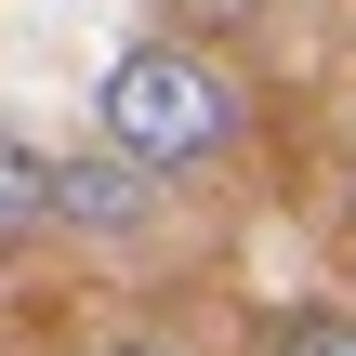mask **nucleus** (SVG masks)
I'll list each match as a JSON object with an SVG mask.
<instances>
[{
	"label": "nucleus",
	"instance_id": "f257e3e1",
	"mask_svg": "<svg viewBox=\"0 0 356 356\" xmlns=\"http://www.w3.org/2000/svg\"><path fill=\"white\" fill-rule=\"evenodd\" d=\"M92 119H106L119 159H145V172L172 185V172H211V159L251 132V92H238V66H225L211 40H119L106 79H92Z\"/></svg>",
	"mask_w": 356,
	"mask_h": 356
},
{
	"label": "nucleus",
	"instance_id": "f03ea898",
	"mask_svg": "<svg viewBox=\"0 0 356 356\" xmlns=\"http://www.w3.org/2000/svg\"><path fill=\"white\" fill-rule=\"evenodd\" d=\"M145 198H159V172H145V159H119V145L53 159V225H66V238H132V225H145Z\"/></svg>",
	"mask_w": 356,
	"mask_h": 356
},
{
	"label": "nucleus",
	"instance_id": "7ed1b4c3",
	"mask_svg": "<svg viewBox=\"0 0 356 356\" xmlns=\"http://www.w3.org/2000/svg\"><path fill=\"white\" fill-rule=\"evenodd\" d=\"M26 238H53V145L26 119H0V251H26Z\"/></svg>",
	"mask_w": 356,
	"mask_h": 356
},
{
	"label": "nucleus",
	"instance_id": "20e7f679",
	"mask_svg": "<svg viewBox=\"0 0 356 356\" xmlns=\"http://www.w3.org/2000/svg\"><path fill=\"white\" fill-rule=\"evenodd\" d=\"M264 356H356V304H291L264 330Z\"/></svg>",
	"mask_w": 356,
	"mask_h": 356
},
{
	"label": "nucleus",
	"instance_id": "39448f33",
	"mask_svg": "<svg viewBox=\"0 0 356 356\" xmlns=\"http://www.w3.org/2000/svg\"><path fill=\"white\" fill-rule=\"evenodd\" d=\"M92 356H185V343H145V330H119V343H92Z\"/></svg>",
	"mask_w": 356,
	"mask_h": 356
}]
</instances>
